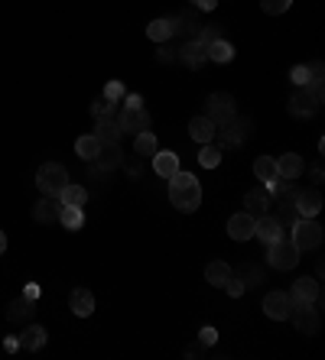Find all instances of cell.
Wrapping results in <instances>:
<instances>
[{
  "label": "cell",
  "instance_id": "obj_1",
  "mask_svg": "<svg viewBox=\"0 0 325 360\" xmlns=\"http://www.w3.org/2000/svg\"><path fill=\"white\" fill-rule=\"evenodd\" d=\"M169 202H173L176 211L192 214L198 205H202V182L195 179L192 172H176L169 179Z\"/></svg>",
  "mask_w": 325,
  "mask_h": 360
},
{
  "label": "cell",
  "instance_id": "obj_2",
  "mask_svg": "<svg viewBox=\"0 0 325 360\" xmlns=\"http://www.w3.org/2000/svg\"><path fill=\"white\" fill-rule=\"evenodd\" d=\"M292 227V244L296 250H315V247H322V224L315 221V218H296L290 224Z\"/></svg>",
  "mask_w": 325,
  "mask_h": 360
},
{
  "label": "cell",
  "instance_id": "obj_3",
  "mask_svg": "<svg viewBox=\"0 0 325 360\" xmlns=\"http://www.w3.org/2000/svg\"><path fill=\"white\" fill-rule=\"evenodd\" d=\"M68 185V172H65V166H59V162H43L39 169H36V189L43 191V195H53V198H59V191Z\"/></svg>",
  "mask_w": 325,
  "mask_h": 360
},
{
  "label": "cell",
  "instance_id": "obj_4",
  "mask_svg": "<svg viewBox=\"0 0 325 360\" xmlns=\"http://www.w3.org/2000/svg\"><path fill=\"white\" fill-rule=\"evenodd\" d=\"M290 318H292V325H296L299 334H315L319 325H322V321H319V305H315V302H303V299H292Z\"/></svg>",
  "mask_w": 325,
  "mask_h": 360
},
{
  "label": "cell",
  "instance_id": "obj_5",
  "mask_svg": "<svg viewBox=\"0 0 325 360\" xmlns=\"http://www.w3.org/2000/svg\"><path fill=\"white\" fill-rule=\"evenodd\" d=\"M299 256H303V250H296V244L286 240V237L267 244V260H270V266H273V269H280V273L292 269V266L299 263Z\"/></svg>",
  "mask_w": 325,
  "mask_h": 360
},
{
  "label": "cell",
  "instance_id": "obj_6",
  "mask_svg": "<svg viewBox=\"0 0 325 360\" xmlns=\"http://www.w3.org/2000/svg\"><path fill=\"white\" fill-rule=\"evenodd\" d=\"M234 114H238V107H234V97H231V95H225V91H212V95H208L205 117L215 120V127H218V124H228Z\"/></svg>",
  "mask_w": 325,
  "mask_h": 360
},
{
  "label": "cell",
  "instance_id": "obj_7",
  "mask_svg": "<svg viewBox=\"0 0 325 360\" xmlns=\"http://www.w3.org/2000/svg\"><path fill=\"white\" fill-rule=\"evenodd\" d=\"M118 124L124 133H140V130H150V111L147 107H133V104H124L118 111Z\"/></svg>",
  "mask_w": 325,
  "mask_h": 360
},
{
  "label": "cell",
  "instance_id": "obj_8",
  "mask_svg": "<svg viewBox=\"0 0 325 360\" xmlns=\"http://www.w3.org/2000/svg\"><path fill=\"white\" fill-rule=\"evenodd\" d=\"M292 208H296L299 218H315V214L322 211V195H319V185L296 191V195H292Z\"/></svg>",
  "mask_w": 325,
  "mask_h": 360
},
{
  "label": "cell",
  "instance_id": "obj_9",
  "mask_svg": "<svg viewBox=\"0 0 325 360\" xmlns=\"http://www.w3.org/2000/svg\"><path fill=\"white\" fill-rule=\"evenodd\" d=\"M290 305H292L290 292L273 289V292H267V296H263V315L273 318V321H286V318H290Z\"/></svg>",
  "mask_w": 325,
  "mask_h": 360
},
{
  "label": "cell",
  "instance_id": "obj_10",
  "mask_svg": "<svg viewBox=\"0 0 325 360\" xmlns=\"http://www.w3.org/2000/svg\"><path fill=\"white\" fill-rule=\"evenodd\" d=\"M322 111V101L309 95V88H296L290 97V114L292 117H315Z\"/></svg>",
  "mask_w": 325,
  "mask_h": 360
},
{
  "label": "cell",
  "instance_id": "obj_11",
  "mask_svg": "<svg viewBox=\"0 0 325 360\" xmlns=\"http://www.w3.org/2000/svg\"><path fill=\"white\" fill-rule=\"evenodd\" d=\"M118 166H124V153H120L118 143H101L98 156L91 159V169L95 172H114Z\"/></svg>",
  "mask_w": 325,
  "mask_h": 360
},
{
  "label": "cell",
  "instance_id": "obj_12",
  "mask_svg": "<svg viewBox=\"0 0 325 360\" xmlns=\"http://www.w3.org/2000/svg\"><path fill=\"white\" fill-rule=\"evenodd\" d=\"M254 237L263 240V244H273V240H280L283 237V224L277 221L270 211L260 214V218H254Z\"/></svg>",
  "mask_w": 325,
  "mask_h": 360
},
{
  "label": "cell",
  "instance_id": "obj_13",
  "mask_svg": "<svg viewBox=\"0 0 325 360\" xmlns=\"http://www.w3.org/2000/svg\"><path fill=\"white\" fill-rule=\"evenodd\" d=\"M228 237L231 240H250L254 237V214H248V211H238V214H231L228 218Z\"/></svg>",
  "mask_w": 325,
  "mask_h": 360
},
{
  "label": "cell",
  "instance_id": "obj_14",
  "mask_svg": "<svg viewBox=\"0 0 325 360\" xmlns=\"http://www.w3.org/2000/svg\"><path fill=\"white\" fill-rule=\"evenodd\" d=\"M59 211H62V202L53 198V195H43L39 202L32 205V221L36 224H53V221H59Z\"/></svg>",
  "mask_w": 325,
  "mask_h": 360
},
{
  "label": "cell",
  "instance_id": "obj_15",
  "mask_svg": "<svg viewBox=\"0 0 325 360\" xmlns=\"http://www.w3.org/2000/svg\"><path fill=\"white\" fill-rule=\"evenodd\" d=\"M176 59H179L185 68H202V65L208 62V53H205V46L198 43V39H189V43L176 53Z\"/></svg>",
  "mask_w": 325,
  "mask_h": 360
},
{
  "label": "cell",
  "instance_id": "obj_16",
  "mask_svg": "<svg viewBox=\"0 0 325 360\" xmlns=\"http://www.w3.org/2000/svg\"><path fill=\"white\" fill-rule=\"evenodd\" d=\"M303 172H306V166H303V156H299V153H283V156L277 159V176H280V179L296 182Z\"/></svg>",
  "mask_w": 325,
  "mask_h": 360
},
{
  "label": "cell",
  "instance_id": "obj_17",
  "mask_svg": "<svg viewBox=\"0 0 325 360\" xmlns=\"http://www.w3.org/2000/svg\"><path fill=\"white\" fill-rule=\"evenodd\" d=\"M290 299H303V302H322V286H319V279H296L290 289Z\"/></svg>",
  "mask_w": 325,
  "mask_h": 360
},
{
  "label": "cell",
  "instance_id": "obj_18",
  "mask_svg": "<svg viewBox=\"0 0 325 360\" xmlns=\"http://www.w3.org/2000/svg\"><path fill=\"white\" fill-rule=\"evenodd\" d=\"M68 308H72V315H78V318L91 315V312H95V296H91V289H85V286L72 289V296H68Z\"/></svg>",
  "mask_w": 325,
  "mask_h": 360
},
{
  "label": "cell",
  "instance_id": "obj_19",
  "mask_svg": "<svg viewBox=\"0 0 325 360\" xmlns=\"http://www.w3.org/2000/svg\"><path fill=\"white\" fill-rule=\"evenodd\" d=\"M153 172H156L160 179H173L176 172H179V156L169 153V149H156V156H153Z\"/></svg>",
  "mask_w": 325,
  "mask_h": 360
},
{
  "label": "cell",
  "instance_id": "obj_20",
  "mask_svg": "<svg viewBox=\"0 0 325 360\" xmlns=\"http://www.w3.org/2000/svg\"><path fill=\"white\" fill-rule=\"evenodd\" d=\"M189 137L195 140V143H212L215 140V120L212 117H192L189 120Z\"/></svg>",
  "mask_w": 325,
  "mask_h": 360
},
{
  "label": "cell",
  "instance_id": "obj_21",
  "mask_svg": "<svg viewBox=\"0 0 325 360\" xmlns=\"http://www.w3.org/2000/svg\"><path fill=\"white\" fill-rule=\"evenodd\" d=\"M244 208H248V214H254V218L267 214L270 211V191L267 189H250L248 195H244Z\"/></svg>",
  "mask_w": 325,
  "mask_h": 360
},
{
  "label": "cell",
  "instance_id": "obj_22",
  "mask_svg": "<svg viewBox=\"0 0 325 360\" xmlns=\"http://www.w3.org/2000/svg\"><path fill=\"white\" fill-rule=\"evenodd\" d=\"M46 341H49V334H46L43 325H26V328L20 331V348L23 350H43Z\"/></svg>",
  "mask_w": 325,
  "mask_h": 360
},
{
  "label": "cell",
  "instance_id": "obj_23",
  "mask_svg": "<svg viewBox=\"0 0 325 360\" xmlns=\"http://www.w3.org/2000/svg\"><path fill=\"white\" fill-rule=\"evenodd\" d=\"M95 137H98V143H118V140L124 137V130H120L118 117H98Z\"/></svg>",
  "mask_w": 325,
  "mask_h": 360
},
{
  "label": "cell",
  "instance_id": "obj_24",
  "mask_svg": "<svg viewBox=\"0 0 325 360\" xmlns=\"http://www.w3.org/2000/svg\"><path fill=\"white\" fill-rule=\"evenodd\" d=\"M147 36H150L153 43H166V39H173L176 36L173 17H160V20H153L150 26H147Z\"/></svg>",
  "mask_w": 325,
  "mask_h": 360
},
{
  "label": "cell",
  "instance_id": "obj_25",
  "mask_svg": "<svg viewBox=\"0 0 325 360\" xmlns=\"http://www.w3.org/2000/svg\"><path fill=\"white\" fill-rule=\"evenodd\" d=\"M254 176H257V182H263V185L277 182V159L273 156H257L254 159Z\"/></svg>",
  "mask_w": 325,
  "mask_h": 360
},
{
  "label": "cell",
  "instance_id": "obj_26",
  "mask_svg": "<svg viewBox=\"0 0 325 360\" xmlns=\"http://www.w3.org/2000/svg\"><path fill=\"white\" fill-rule=\"evenodd\" d=\"M156 149H160L156 137H153L150 130H140V133H137V140H133V153H137L140 159H153V156H156Z\"/></svg>",
  "mask_w": 325,
  "mask_h": 360
},
{
  "label": "cell",
  "instance_id": "obj_27",
  "mask_svg": "<svg viewBox=\"0 0 325 360\" xmlns=\"http://www.w3.org/2000/svg\"><path fill=\"white\" fill-rule=\"evenodd\" d=\"M205 53H208V59H212V62L228 65L231 59H234V46L228 43V39H215V43L205 46Z\"/></svg>",
  "mask_w": 325,
  "mask_h": 360
},
{
  "label": "cell",
  "instance_id": "obj_28",
  "mask_svg": "<svg viewBox=\"0 0 325 360\" xmlns=\"http://www.w3.org/2000/svg\"><path fill=\"white\" fill-rule=\"evenodd\" d=\"M59 221H62L65 231H78V227L85 224V211H82L78 205H62V211H59Z\"/></svg>",
  "mask_w": 325,
  "mask_h": 360
},
{
  "label": "cell",
  "instance_id": "obj_29",
  "mask_svg": "<svg viewBox=\"0 0 325 360\" xmlns=\"http://www.w3.org/2000/svg\"><path fill=\"white\" fill-rule=\"evenodd\" d=\"M231 276V266L225 263V260H215V263H208L205 266V279H208V286H225V279Z\"/></svg>",
  "mask_w": 325,
  "mask_h": 360
},
{
  "label": "cell",
  "instance_id": "obj_30",
  "mask_svg": "<svg viewBox=\"0 0 325 360\" xmlns=\"http://www.w3.org/2000/svg\"><path fill=\"white\" fill-rule=\"evenodd\" d=\"M98 149H101V143H98L95 133H85V137L75 140V156H82L85 162H91L98 156Z\"/></svg>",
  "mask_w": 325,
  "mask_h": 360
},
{
  "label": "cell",
  "instance_id": "obj_31",
  "mask_svg": "<svg viewBox=\"0 0 325 360\" xmlns=\"http://www.w3.org/2000/svg\"><path fill=\"white\" fill-rule=\"evenodd\" d=\"M32 315V299H13L10 305H7V321H26Z\"/></svg>",
  "mask_w": 325,
  "mask_h": 360
},
{
  "label": "cell",
  "instance_id": "obj_32",
  "mask_svg": "<svg viewBox=\"0 0 325 360\" xmlns=\"http://www.w3.org/2000/svg\"><path fill=\"white\" fill-rule=\"evenodd\" d=\"M59 202L62 205H78V208H82V205L88 202V189L85 185H72V182H68V185L59 191Z\"/></svg>",
  "mask_w": 325,
  "mask_h": 360
},
{
  "label": "cell",
  "instance_id": "obj_33",
  "mask_svg": "<svg viewBox=\"0 0 325 360\" xmlns=\"http://www.w3.org/2000/svg\"><path fill=\"white\" fill-rule=\"evenodd\" d=\"M91 117H118V101H111V97H95V104H91Z\"/></svg>",
  "mask_w": 325,
  "mask_h": 360
},
{
  "label": "cell",
  "instance_id": "obj_34",
  "mask_svg": "<svg viewBox=\"0 0 325 360\" xmlns=\"http://www.w3.org/2000/svg\"><path fill=\"white\" fill-rule=\"evenodd\" d=\"M198 162H202L205 169H215L218 162H221V149L212 146V143H202V149H198Z\"/></svg>",
  "mask_w": 325,
  "mask_h": 360
},
{
  "label": "cell",
  "instance_id": "obj_35",
  "mask_svg": "<svg viewBox=\"0 0 325 360\" xmlns=\"http://www.w3.org/2000/svg\"><path fill=\"white\" fill-rule=\"evenodd\" d=\"M195 39H198L202 46L215 43V39H225V32H221V23H208V26H202V30L195 32Z\"/></svg>",
  "mask_w": 325,
  "mask_h": 360
},
{
  "label": "cell",
  "instance_id": "obj_36",
  "mask_svg": "<svg viewBox=\"0 0 325 360\" xmlns=\"http://www.w3.org/2000/svg\"><path fill=\"white\" fill-rule=\"evenodd\" d=\"M292 7V0H260V10L267 13V17H280Z\"/></svg>",
  "mask_w": 325,
  "mask_h": 360
},
{
  "label": "cell",
  "instance_id": "obj_37",
  "mask_svg": "<svg viewBox=\"0 0 325 360\" xmlns=\"http://www.w3.org/2000/svg\"><path fill=\"white\" fill-rule=\"evenodd\" d=\"M290 82H292L296 88H306V85H309V82H313V72H309V65H292Z\"/></svg>",
  "mask_w": 325,
  "mask_h": 360
},
{
  "label": "cell",
  "instance_id": "obj_38",
  "mask_svg": "<svg viewBox=\"0 0 325 360\" xmlns=\"http://www.w3.org/2000/svg\"><path fill=\"white\" fill-rule=\"evenodd\" d=\"M221 289H228V296L238 299V296H244V279H238V276L231 273V276L225 279V286H221Z\"/></svg>",
  "mask_w": 325,
  "mask_h": 360
},
{
  "label": "cell",
  "instance_id": "obj_39",
  "mask_svg": "<svg viewBox=\"0 0 325 360\" xmlns=\"http://www.w3.org/2000/svg\"><path fill=\"white\" fill-rule=\"evenodd\" d=\"M104 97H111V101H124V85H120V82H108V85H104Z\"/></svg>",
  "mask_w": 325,
  "mask_h": 360
},
{
  "label": "cell",
  "instance_id": "obj_40",
  "mask_svg": "<svg viewBox=\"0 0 325 360\" xmlns=\"http://www.w3.org/2000/svg\"><path fill=\"white\" fill-rule=\"evenodd\" d=\"M198 341H202L205 348H212V344H215V341H218V331H215V328H202V334H198Z\"/></svg>",
  "mask_w": 325,
  "mask_h": 360
},
{
  "label": "cell",
  "instance_id": "obj_41",
  "mask_svg": "<svg viewBox=\"0 0 325 360\" xmlns=\"http://www.w3.org/2000/svg\"><path fill=\"white\" fill-rule=\"evenodd\" d=\"M189 3H192L195 10H205V13H212L218 7V0H189Z\"/></svg>",
  "mask_w": 325,
  "mask_h": 360
},
{
  "label": "cell",
  "instance_id": "obj_42",
  "mask_svg": "<svg viewBox=\"0 0 325 360\" xmlns=\"http://www.w3.org/2000/svg\"><path fill=\"white\" fill-rule=\"evenodd\" d=\"M322 176H325V172H322V162H315L313 169H309V179H313L315 185H319V182H322Z\"/></svg>",
  "mask_w": 325,
  "mask_h": 360
},
{
  "label": "cell",
  "instance_id": "obj_43",
  "mask_svg": "<svg viewBox=\"0 0 325 360\" xmlns=\"http://www.w3.org/2000/svg\"><path fill=\"white\" fill-rule=\"evenodd\" d=\"M198 354H205V344L198 341V344H192V348L185 350V357H198Z\"/></svg>",
  "mask_w": 325,
  "mask_h": 360
},
{
  "label": "cell",
  "instance_id": "obj_44",
  "mask_svg": "<svg viewBox=\"0 0 325 360\" xmlns=\"http://www.w3.org/2000/svg\"><path fill=\"white\" fill-rule=\"evenodd\" d=\"M156 59H160V62H173L176 55H173V49H166V46H162V49H160V55H156Z\"/></svg>",
  "mask_w": 325,
  "mask_h": 360
},
{
  "label": "cell",
  "instance_id": "obj_45",
  "mask_svg": "<svg viewBox=\"0 0 325 360\" xmlns=\"http://www.w3.org/2000/svg\"><path fill=\"white\" fill-rule=\"evenodd\" d=\"M309 72H313V78H322V75H325V65H322V62H313V65H309Z\"/></svg>",
  "mask_w": 325,
  "mask_h": 360
},
{
  "label": "cell",
  "instance_id": "obj_46",
  "mask_svg": "<svg viewBox=\"0 0 325 360\" xmlns=\"http://www.w3.org/2000/svg\"><path fill=\"white\" fill-rule=\"evenodd\" d=\"M23 296H26V299H32V302H36V296H39V289H36V283H30V286H26V292H23Z\"/></svg>",
  "mask_w": 325,
  "mask_h": 360
},
{
  "label": "cell",
  "instance_id": "obj_47",
  "mask_svg": "<svg viewBox=\"0 0 325 360\" xmlns=\"http://www.w3.org/2000/svg\"><path fill=\"white\" fill-rule=\"evenodd\" d=\"M127 104H133V107H140V104H143V97H140V95H127Z\"/></svg>",
  "mask_w": 325,
  "mask_h": 360
},
{
  "label": "cell",
  "instance_id": "obj_48",
  "mask_svg": "<svg viewBox=\"0 0 325 360\" xmlns=\"http://www.w3.org/2000/svg\"><path fill=\"white\" fill-rule=\"evenodd\" d=\"M3 250H7V234L0 231V254H3Z\"/></svg>",
  "mask_w": 325,
  "mask_h": 360
}]
</instances>
